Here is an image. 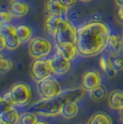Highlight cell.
Wrapping results in <instances>:
<instances>
[{"mask_svg":"<svg viewBox=\"0 0 123 124\" xmlns=\"http://www.w3.org/2000/svg\"><path fill=\"white\" fill-rule=\"evenodd\" d=\"M109 37V28L102 21H92L80 27L76 40L79 54L83 57L96 56L107 47Z\"/></svg>","mask_w":123,"mask_h":124,"instance_id":"1","label":"cell"},{"mask_svg":"<svg viewBox=\"0 0 123 124\" xmlns=\"http://www.w3.org/2000/svg\"><path fill=\"white\" fill-rule=\"evenodd\" d=\"M61 108L62 103L57 98H42L41 100L32 105L31 111L42 116L55 117L57 115H60Z\"/></svg>","mask_w":123,"mask_h":124,"instance_id":"2","label":"cell"},{"mask_svg":"<svg viewBox=\"0 0 123 124\" xmlns=\"http://www.w3.org/2000/svg\"><path fill=\"white\" fill-rule=\"evenodd\" d=\"M37 90L42 98H57L62 93L59 83L54 77L48 76L37 83Z\"/></svg>","mask_w":123,"mask_h":124,"instance_id":"3","label":"cell"},{"mask_svg":"<svg viewBox=\"0 0 123 124\" xmlns=\"http://www.w3.org/2000/svg\"><path fill=\"white\" fill-rule=\"evenodd\" d=\"M13 103L17 107H25L31 102V87L24 83H15L8 91Z\"/></svg>","mask_w":123,"mask_h":124,"instance_id":"4","label":"cell"},{"mask_svg":"<svg viewBox=\"0 0 123 124\" xmlns=\"http://www.w3.org/2000/svg\"><path fill=\"white\" fill-rule=\"evenodd\" d=\"M52 50L51 43L46 38L35 37L31 39L29 45V54L31 57L38 59L43 58L50 54Z\"/></svg>","mask_w":123,"mask_h":124,"instance_id":"5","label":"cell"},{"mask_svg":"<svg viewBox=\"0 0 123 124\" xmlns=\"http://www.w3.org/2000/svg\"><path fill=\"white\" fill-rule=\"evenodd\" d=\"M77 29L69 20H63L55 35L56 45L62 43H75L77 40Z\"/></svg>","mask_w":123,"mask_h":124,"instance_id":"6","label":"cell"},{"mask_svg":"<svg viewBox=\"0 0 123 124\" xmlns=\"http://www.w3.org/2000/svg\"><path fill=\"white\" fill-rule=\"evenodd\" d=\"M30 72L31 78L36 83L50 76L53 72L51 67V59H42V58L35 59L31 64Z\"/></svg>","mask_w":123,"mask_h":124,"instance_id":"7","label":"cell"},{"mask_svg":"<svg viewBox=\"0 0 123 124\" xmlns=\"http://www.w3.org/2000/svg\"><path fill=\"white\" fill-rule=\"evenodd\" d=\"M16 28L17 27L11 25L9 23L1 24V27H0L1 37L4 38L6 42V48L9 50H15L21 44V40L17 35Z\"/></svg>","mask_w":123,"mask_h":124,"instance_id":"8","label":"cell"},{"mask_svg":"<svg viewBox=\"0 0 123 124\" xmlns=\"http://www.w3.org/2000/svg\"><path fill=\"white\" fill-rule=\"evenodd\" d=\"M102 77L100 73L96 70H91L85 72L82 77V87L86 91L90 92L91 90L101 85Z\"/></svg>","mask_w":123,"mask_h":124,"instance_id":"9","label":"cell"},{"mask_svg":"<svg viewBox=\"0 0 123 124\" xmlns=\"http://www.w3.org/2000/svg\"><path fill=\"white\" fill-rule=\"evenodd\" d=\"M52 71L56 75H63L67 73L70 68V61L62 57L60 54L56 53L51 59Z\"/></svg>","mask_w":123,"mask_h":124,"instance_id":"10","label":"cell"},{"mask_svg":"<svg viewBox=\"0 0 123 124\" xmlns=\"http://www.w3.org/2000/svg\"><path fill=\"white\" fill-rule=\"evenodd\" d=\"M85 90L83 88H75V89H70L68 91L62 92L61 94L57 97V99L61 102L62 104L68 103V102H79L81 101L84 95H85Z\"/></svg>","mask_w":123,"mask_h":124,"instance_id":"11","label":"cell"},{"mask_svg":"<svg viewBox=\"0 0 123 124\" xmlns=\"http://www.w3.org/2000/svg\"><path fill=\"white\" fill-rule=\"evenodd\" d=\"M56 53L70 61L77 57L79 51L75 43H62L56 45Z\"/></svg>","mask_w":123,"mask_h":124,"instance_id":"12","label":"cell"},{"mask_svg":"<svg viewBox=\"0 0 123 124\" xmlns=\"http://www.w3.org/2000/svg\"><path fill=\"white\" fill-rule=\"evenodd\" d=\"M9 12L15 18L24 17L29 12V5L22 0H13L9 5Z\"/></svg>","mask_w":123,"mask_h":124,"instance_id":"13","label":"cell"},{"mask_svg":"<svg viewBox=\"0 0 123 124\" xmlns=\"http://www.w3.org/2000/svg\"><path fill=\"white\" fill-rule=\"evenodd\" d=\"M63 20L64 19H62V17H58V16L51 15V14L47 16L45 21V28L47 33L52 36H55L57 32V30L61 25Z\"/></svg>","mask_w":123,"mask_h":124,"instance_id":"14","label":"cell"},{"mask_svg":"<svg viewBox=\"0 0 123 124\" xmlns=\"http://www.w3.org/2000/svg\"><path fill=\"white\" fill-rule=\"evenodd\" d=\"M46 10L51 15L63 17L68 12V8L61 5L58 0H48L46 2Z\"/></svg>","mask_w":123,"mask_h":124,"instance_id":"15","label":"cell"},{"mask_svg":"<svg viewBox=\"0 0 123 124\" xmlns=\"http://www.w3.org/2000/svg\"><path fill=\"white\" fill-rule=\"evenodd\" d=\"M108 101L111 108L119 110L123 106V92L120 90H113L108 94Z\"/></svg>","mask_w":123,"mask_h":124,"instance_id":"16","label":"cell"},{"mask_svg":"<svg viewBox=\"0 0 123 124\" xmlns=\"http://www.w3.org/2000/svg\"><path fill=\"white\" fill-rule=\"evenodd\" d=\"M79 112V107L76 102H68V103L62 104L61 108V115L65 119H72L74 118Z\"/></svg>","mask_w":123,"mask_h":124,"instance_id":"17","label":"cell"},{"mask_svg":"<svg viewBox=\"0 0 123 124\" xmlns=\"http://www.w3.org/2000/svg\"><path fill=\"white\" fill-rule=\"evenodd\" d=\"M19 119H20V116L15 108H12L0 114V122L16 124L17 122H19Z\"/></svg>","mask_w":123,"mask_h":124,"instance_id":"18","label":"cell"},{"mask_svg":"<svg viewBox=\"0 0 123 124\" xmlns=\"http://www.w3.org/2000/svg\"><path fill=\"white\" fill-rule=\"evenodd\" d=\"M17 35L21 43H26L30 41L32 36V30L31 27L27 25H20L16 28Z\"/></svg>","mask_w":123,"mask_h":124,"instance_id":"19","label":"cell"},{"mask_svg":"<svg viewBox=\"0 0 123 124\" xmlns=\"http://www.w3.org/2000/svg\"><path fill=\"white\" fill-rule=\"evenodd\" d=\"M87 124H113L112 119L108 114L98 112L94 113L89 119Z\"/></svg>","mask_w":123,"mask_h":124,"instance_id":"20","label":"cell"},{"mask_svg":"<svg viewBox=\"0 0 123 124\" xmlns=\"http://www.w3.org/2000/svg\"><path fill=\"white\" fill-rule=\"evenodd\" d=\"M108 94V91H107V88L102 85H99L96 88L92 89L89 92V95H90V98L92 99V101H102L103 99L106 98Z\"/></svg>","mask_w":123,"mask_h":124,"instance_id":"21","label":"cell"},{"mask_svg":"<svg viewBox=\"0 0 123 124\" xmlns=\"http://www.w3.org/2000/svg\"><path fill=\"white\" fill-rule=\"evenodd\" d=\"M122 45L123 41L121 37L116 35V34L110 35L109 40H108V46L110 47V50H112L114 53H118V51H120Z\"/></svg>","mask_w":123,"mask_h":124,"instance_id":"22","label":"cell"},{"mask_svg":"<svg viewBox=\"0 0 123 124\" xmlns=\"http://www.w3.org/2000/svg\"><path fill=\"white\" fill-rule=\"evenodd\" d=\"M14 106L15 105H14L12 99H11L9 93L7 92V93H4L2 95V97H1V105H0V111H1V113L14 108Z\"/></svg>","mask_w":123,"mask_h":124,"instance_id":"23","label":"cell"},{"mask_svg":"<svg viewBox=\"0 0 123 124\" xmlns=\"http://www.w3.org/2000/svg\"><path fill=\"white\" fill-rule=\"evenodd\" d=\"M109 58V61L111 64L112 69L116 71V72H119L123 70V57H120L117 54H113Z\"/></svg>","mask_w":123,"mask_h":124,"instance_id":"24","label":"cell"},{"mask_svg":"<svg viewBox=\"0 0 123 124\" xmlns=\"http://www.w3.org/2000/svg\"><path fill=\"white\" fill-rule=\"evenodd\" d=\"M37 122V117L31 112H24L20 116L19 124H35Z\"/></svg>","mask_w":123,"mask_h":124,"instance_id":"25","label":"cell"},{"mask_svg":"<svg viewBox=\"0 0 123 124\" xmlns=\"http://www.w3.org/2000/svg\"><path fill=\"white\" fill-rule=\"evenodd\" d=\"M100 66H101L103 70L107 74H108L109 76H114L117 73L111 67V64H110V61H109L108 57H101V59H100Z\"/></svg>","mask_w":123,"mask_h":124,"instance_id":"26","label":"cell"},{"mask_svg":"<svg viewBox=\"0 0 123 124\" xmlns=\"http://www.w3.org/2000/svg\"><path fill=\"white\" fill-rule=\"evenodd\" d=\"M12 66H13V64H12V61L9 58L1 57V59H0V71L2 74L9 71L12 69Z\"/></svg>","mask_w":123,"mask_h":124,"instance_id":"27","label":"cell"},{"mask_svg":"<svg viewBox=\"0 0 123 124\" xmlns=\"http://www.w3.org/2000/svg\"><path fill=\"white\" fill-rule=\"evenodd\" d=\"M13 16L9 11H1L0 18H1V24H8L11 21V18Z\"/></svg>","mask_w":123,"mask_h":124,"instance_id":"28","label":"cell"},{"mask_svg":"<svg viewBox=\"0 0 123 124\" xmlns=\"http://www.w3.org/2000/svg\"><path fill=\"white\" fill-rule=\"evenodd\" d=\"M60 2V4L63 5L65 8H71L72 6L75 5L76 3V0H58Z\"/></svg>","mask_w":123,"mask_h":124,"instance_id":"29","label":"cell"},{"mask_svg":"<svg viewBox=\"0 0 123 124\" xmlns=\"http://www.w3.org/2000/svg\"><path fill=\"white\" fill-rule=\"evenodd\" d=\"M118 16L119 18V20H121L123 21V7H119L118 11Z\"/></svg>","mask_w":123,"mask_h":124,"instance_id":"30","label":"cell"},{"mask_svg":"<svg viewBox=\"0 0 123 124\" xmlns=\"http://www.w3.org/2000/svg\"><path fill=\"white\" fill-rule=\"evenodd\" d=\"M0 39H1V50H2L6 47V42L4 38H2V37H0Z\"/></svg>","mask_w":123,"mask_h":124,"instance_id":"31","label":"cell"},{"mask_svg":"<svg viewBox=\"0 0 123 124\" xmlns=\"http://www.w3.org/2000/svg\"><path fill=\"white\" fill-rule=\"evenodd\" d=\"M119 111V118H120V120L123 122V106H122V108L118 110Z\"/></svg>","mask_w":123,"mask_h":124,"instance_id":"32","label":"cell"},{"mask_svg":"<svg viewBox=\"0 0 123 124\" xmlns=\"http://www.w3.org/2000/svg\"><path fill=\"white\" fill-rule=\"evenodd\" d=\"M116 3L118 7H123V0H116Z\"/></svg>","mask_w":123,"mask_h":124,"instance_id":"33","label":"cell"},{"mask_svg":"<svg viewBox=\"0 0 123 124\" xmlns=\"http://www.w3.org/2000/svg\"><path fill=\"white\" fill-rule=\"evenodd\" d=\"M35 124H48V123L46 122V121H37Z\"/></svg>","mask_w":123,"mask_h":124,"instance_id":"34","label":"cell"},{"mask_svg":"<svg viewBox=\"0 0 123 124\" xmlns=\"http://www.w3.org/2000/svg\"><path fill=\"white\" fill-rule=\"evenodd\" d=\"M82 2H90V1H92V0H81Z\"/></svg>","mask_w":123,"mask_h":124,"instance_id":"35","label":"cell"},{"mask_svg":"<svg viewBox=\"0 0 123 124\" xmlns=\"http://www.w3.org/2000/svg\"><path fill=\"white\" fill-rule=\"evenodd\" d=\"M0 124H8V123H5V122H0Z\"/></svg>","mask_w":123,"mask_h":124,"instance_id":"36","label":"cell"},{"mask_svg":"<svg viewBox=\"0 0 123 124\" xmlns=\"http://www.w3.org/2000/svg\"><path fill=\"white\" fill-rule=\"evenodd\" d=\"M121 38H122V41H123V33H122V36H121Z\"/></svg>","mask_w":123,"mask_h":124,"instance_id":"37","label":"cell"}]
</instances>
